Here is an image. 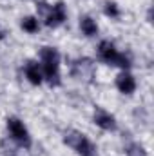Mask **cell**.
Segmentation results:
<instances>
[{
  "label": "cell",
  "instance_id": "8992f818",
  "mask_svg": "<svg viewBox=\"0 0 154 156\" xmlns=\"http://www.w3.org/2000/svg\"><path fill=\"white\" fill-rule=\"evenodd\" d=\"M5 123H7V131H9L11 138H13L18 145L29 149V147H31V136H29V133H27L24 122H20L18 118H15V116H9L5 120Z\"/></svg>",
  "mask_w": 154,
  "mask_h": 156
},
{
  "label": "cell",
  "instance_id": "6da1fadb",
  "mask_svg": "<svg viewBox=\"0 0 154 156\" xmlns=\"http://www.w3.org/2000/svg\"><path fill=\"white\" fill-rule=\"evenodd\" d=\"M40 58H42L44 78L47 80L49 85L58 87L62 83V78H60V55H58V51L54 47H42Z\"/></svg>",
  "mask_w": 154,
  "mask_h": 156
},
{
  "label": "cell",
  "instance_id": "277c9868",
  "mask_svg": "<svg viewBox=\"0 0 154 156\" xmlns=\"http://www.w3.org/2000/svg\"><path fill=\"white\" fill-rule=\"evenodd\" d=\"M37 13L40 15V18L44 20V24L47 27H58L67 18V11H65L64 2H56L54 5H49L45 2H38L37 4Z\"/></svg>",
  "mask_w": 154,
  "mask_h": 156
},
{
  "label": "cell",
  "instance_id": "30bf717a",
  "mask_svg": "<svg viewBox=\"0 0 154 156\" xmlns=\"http://www.w3.org/2000/svg\"><path fill=\"white\" fill-rule=\"evenodd\" d=\"M0 149H2V154L4 156H27V153L24 151L26 147H18V145H15L13 142H9V140H2L0 142Z\"/></svg>",
  "mask_w": 154,
  "mask_h": 156
},
{
  "label": "cell",
  "instance_id": "5bb4252c",
  "mask_svg": "<svg viewBox=\"0 0 154 156\" xmlns=\"http://www.w3.org/2000/svg\"><path fill=\"white\" fill-rule=\"evenodd\" d=\"M125 153H127V156H147L145 149L140 144H129L127 149H125Z\"/></svg>",
  "mask_w": 154,
  "mask_h": 156
},
{
  "label": "cell",
  "instance_id": "ba28073f",
  "mask_svg": "<svg viewBox=\"0 0 154 156\" xmlns=\"http://www.w3.org/2000/svg\"><path fill=\"white\" fill-rule=\"evenodd\" d=\"M116 89L121 94H132L136 91V80L129 71H121L116 76Z\"/></svg>",
  "mask_w": 154,
  "mask_h": 156
},
{
  "label": "cell",
  "instance_id": "4fadbf2b",
  "mask_svg": "<svg viewBox=\"0 0 154 156\" xmlns=\"http://www.w3.org/2000/svg\"><path fill=\"white\" fill-rule=\"evenodd\" d=\"M103 13H105L107 16H111V18H120V7H118L116 2H105Z\"/></svg>",
  "mask_w": 154,
  "mask_h": 156
},
{
  "label": "cell",
  "instance_id": "9c48e42d",
  "mask_svg": "<svg viewBox=\"0 0 154 156\" xmlns=\"http://www.w3.org/2000/svg\"><path fill=\"white\" fill-rule=\"evenodd\" d=\"M24 73H26V78L33 83V85H40L42 83V71H40V66L35 62V60H27L26 62V67H24Z\"/></svg>",
  "mask_w": 154,
  "mask_h": 156
},
{
  "label": "cell",
  "instance_id": "9a60e30c",
  "mask_svg": "<svg viewBox=\"0 0 154 156\" xmlns=\"http://www.w3.org/2000/svg\"><path fill=\"white\" fill-rule=\"evenodd\" d=\"M4 38V31H2V27H0V40Z\"/></svg>",
  "mask_w": 154,
  "mask_h": 156
},
{
  "label": "cell",
  "instance_id": "7c38bea8",
  "mask_svg": "<svg viewBox=\"0 0 154 156\" xmlns=\"http://www.w3.org/2000/svg\"><path fill=\"white\" fill-rule=\"evenodd\" d=\"M20 26H22L24 31H27V33H31V35L38 31V20H37L35 16H26V18H22Z\"/></svg>",
  "mask_w": 154,
  "mask_h": 156
},
{
  "label": "cell",
  "instance_id": "52a82bcc",
  "mask_svg": "<svg viewBox=\"0 0 154 156\" xmlns=\"http://www.w3.org/2000/svg\"><path fill=\"white\" fill-rule=\"evenodd\" d=\"M94 123L100 127V129H103V131H116L118 129V123H116V118L111 115V113H107L105 109H102V107H96L94 109Z\"/></svg>",
  "mask_w": 154,
  "mask_h": 156
},
{
  "label": "cell",
  "instance_id": "5b68a950",
  "mask_svg": "<svg viewBox=\"0 0 154 156\" xmlns=\"http://www.w3.org/2000/svg\"><path fill=\"white\" fill-rule=\"evenodd\" d=\"M96 75V64L91 60V58H76L71 62V76L78 80V82H83V83H93Z\"/></svg>",
  "mask_w": 154,
  "mask_h": 156
},
{
  "label": "cell",
  "instance_id": "8fae6325",
  "mask_svg": "<svg viewBox=\"0 0 154 156\" xmlns=\"http://www.w3.org/2000/svg\"><path fill=\"white\" fill-rule=\"evenodd\" d=\"M80 29H82V33L85 35V37H96L98 35V26H96V22L91 18V16H82L80 18Z\"/></svg>",
  "mask_w": 154,
  "mask_h": 156
},
{
  "label": "cell",
  "instance_id": "7a4b0ae2",
  "mask_svg": "<svg viewBox=\"0 0 154 156\" xmlns=\"http://www.w3.org/2000/svg\"><path fill=\"white\" fill-rule=\"evenodd\" d=\"M64 144L69 145L78 156H98V149L96 145L76 129H69L64 133Z\"/></svg>",
  "mask_w": 154,
  "mask_h": 156
},
{
  "label": "cell",
  "instance_id": "3957f363",
  "mask_svg": "<svg viewBox=\"0 0 154 156\" xmlns=\"http://www.w3.org/2000/svg\"><path fill=\"white\" fill-rule=\"evenodd\" d=\"M98 56H100V60H103L105 64H109V66H118V67H121L123 71H127V69L132 66L131 56H129L127 53L116 51L114 44L109 42V40H102V42L98 44Z\"/></svg>",
  "mask_w": 154,
  "mask_h": 156
}]
</instances>
